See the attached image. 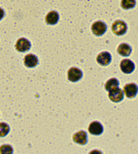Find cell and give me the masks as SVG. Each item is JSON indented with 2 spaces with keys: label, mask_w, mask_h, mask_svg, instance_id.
Returning a JSON list of instances; mask_svg holds the SVG:
<instances>
[{
  "label": "cell",
  "mask_w": 138,
  "mask_h": 154,
  "mask_svg": "<svg viewBox=\"0 0 138 154\" xmlns=\"http://www.w3.org/2000/svg\"><path fill=\"white\" fill-rule=\"evenodd\" d=\"M112 32L117 36L124 35L127 32V25L123 21H115L112 24Z\"/></svg>",
  "instance_id": "6da1fadb"
},
{
  "label": "cell",
  "mask_w": 138,
  "mask_h": 154,
  "mask_svg": "<svg viewBox=\"0 0 138 154\" xmlns=\"http://www.w3.org/2000/svg\"><path fill=\"white\" fill-rule=\"evenodd\" d=\"M108 97L110 101L114 102V103H119V102L123 101V99H124V91L122 89H120L119 88H112L109 91Z\"/></svg>",
  "instance_id": "7a4b0ae2"
},
{
  "label": "cell",
  "mask_w": 138,
  "mask_h": 154,
  "mask_svg": "<svg viewBox=\"0 0 138 154\" xmlns=\"http://www.w3.org/2000/svg\"><path fill=\"white\" fill-rule=\"evenodd\" d=\"M106 30H107V27L103 22L98 21V22H95V23L92 25V32L94 33V35H96V36L103 35L105 32H106Z\"/></svg>",
  "instance_id": "3957f363"
},
{
  "label": "cell",
  "mask_w": 138,
  "mask_h": 154,
  "mask_svg": "<svg viewBox=\"0 0 138 154\" xmlns=\"http://www.w3.org/2000/svg\"><path fill=\"white\" fill-rule=\"evenodd\" d=\"M124 95L127 98H134L138 93V86L135 83H129L124 86Z\"/></svg>",
  "instance_id": "277c9868"
},
{
  "label": "cell",
  "mask_w": 138,
  "mask_h": 154,
  "mask_svg": "<svg viewBox=\"0 0 138 154\" xmlns=\"http://www.w3.org/2000/svg\"><path fill=\"white\" fill-rule=\"evenodd\" d=\"M31 48V43L26 38H20L16 43V48L20 53H24V51H28Z\"/></svg>",
  "instance_id": "5b68a950"
},
{
  "label": "cell",
  "mask_w": 138,
  "mask_h": 154,
  "mask_svg": "<svg viewBox=\"0 0 138 154\" xmlns=\"http://www.w3.org/2000/svg\"><path fill=\"white\" fill-rule=\"evenodd\" d=\"M96 61L99 65L107 66V65H109L110 62H111V56H110V54L107 53V51H102L101 54H99L97 56Z\"/></svg>",
  "instance_id": "8992f818"
},
{
  "label": "cell",
  "mask_w": 138,
  "mask_h": 154,
  "mask_svg": "<svg viewBox=\"0 0 138 154\" xmlns=\"http://www.w3.org/2000/svg\"><path fill=\"white\" fill-rule=\"evenodd\" d=\"M120 68H121L122 72H124L125 74H130L134 71L135 65L130 60H123L121 62V65H120Z\"/></svg>",
  "instance_id": "52a82bcc"
},
{
  "label": "cell",
  "mask_w": 138,
  "mask_h": 154,
  "mask_svg": "<svg viewBox=\"0 0 138 154\" xmlns=\"http://www.w3.org/2000/svg\"><path fill=\"white\" fill-rule=\"evenodd\" d=\"M82 77V72L79 68H70L68 71V79L72 82L81 80Z\"/></svg>",
  "instance_id": "ba28073f"
},
{
  "label": "cell",
  "mask_w": 138,
  "mask_h": 154,
  "mask_svg": "<svg viewBox=\"0 0 138 154\" xmlns=\"http://www.w3.org/2000/svg\"><path fill=\"white\" fill-rule=\"evenodd\" d=\"M89 131L92 135L99 136V135H101L102 131H103V126H102V125L100 122H98V121H94V122H92L91 125H89Z\"/></svg>",
  "instance_id": "9c48e42d"
},
{
  "label": "cell",
  "mask_w": 138,
  "mask_h": 154,
  "mask_svg": "<svg viewBox=\"0 0 138 154\" xmlns=\"http://www.w3.org/2000/svg\"><path fill=\"white\" fill-rule=\"evenodd\" d=\"M24 64L26 67L28 68H34L35 66H37L38 64V59H37L36 56L34 54H27L24 59Z\"/></svg>",
  "instance_id": "30bf717a"
},
{
  "label": "cell",
  "mask_w": 138,
  "mask_h": 154,
  "mask_svg": "<svg viewBox=\"0 0 138 154\" xmlns=\"http://www.w3.org/2000/svg\"><path fill=\"white\" fill-rule=\"evenodd\" d=\"M73 141L75 143L79 144V145H86L88 142L87 134L82 131H77V133L74 134V136H73Z\"/></svg>",
  "instance_id": "8fae6325"
},
{
  "label": "cell",
  "mask_w": 138,
  "mask_h": 154,
  "mask_svg": "<svg viewBox=\"0 0 138 154\" xmlns=\"http://www.w3.org/2000/svg\"><path fill=\"white\" fill-rule=\"evenodd\" d=\"M46 22L47 25H56L59 22V14L57 11H50L46 17Z\"/></svg>",
  "instance_id": "7c38bea8"
},
{
  "label": "cell",
  "mask_w": 138,
  "mask_h": 154,
  "mask_svg": "<svg viewBox=\"0 0 138 154\" xmlns=\"http://www.w3.org/2000/svg\"><path fill=\"white\" fill-rule=\"evenodd\" d=\"M131 51H132L131 46L128 45L126 43H122L121 45H119V48H117V53L123 57H129L130 54H131Z\"/></svg>",
  "instance_id": "4fadbf2b"
},
{
  "label": "cell",
  "mask_w": 138,
  "mask_h": 154,
  "mask_svg": "<svg viewBox=\"0 0 138 154\" xmlns=\"http://www.w3.org/2000/svg\"><path fill=\"white\" fill-rule=\"evenodd\" d=\"M119 84L120 83H119V80H117V79L111 78V79H109L106 83H105V89H106L107 91H109L110 89L117 88V86H119Z\"/></svg>",
  "instance_id": "5bb4252c"
},
{
  "label": "cell",
  "mask_w": 138,
  "mask_h": 154,
  "mask_svg": "<svg viewBox=\"0 0 138 154\" xmlns=\"http://www.w3.org/2000/svg\"><path fill=\"white\" fill-rule=\"evenodd\" d=\"M136 4L135 0H122L121 1V5L124 9H130L133 8Z\"/></svg>",
  "instance_id": "9a60e30c"
},
{
  "label": "cell",
  "mask_w": 138,
  "mask_h": 154,
  "mask_svg": "<svg viewBox=\"0 0 138 154\" xmlns=\"http://www.w3.org/2000/svg\"><path fill=\"white\" fill-rule=\"evenodd\" d=\"M9 133V125L4 122H0V137L3 138Z\"/></svg>",
  "instance_id": "2e32d148"
},
{
  "label": "cell",
  "mask_w": 138,
  "mask_h": 154,
  "mask_svg": "<svg viewBox=\"0 0 138 154\" xmlns=\"http://www.w3.org/2000/svg\"><path fill=\"white\" fill-rule=\"evenodd\" d=\"M0 153H12V148L8 145H3L0 147Z\"/></svg>",
  "instance_id": "e0dca14e"
},
{
  "label": "cell",
  "mask_w": 138,
  "mask_h": 154,
  "mask_svg": "<svg viewBox=\"0 0 138 154\" xmlns=\"http://www.w3.org/2000/svg\"><path fill=\"white\" fill-rule=\"evenodd\" d=\"M4 18V11L2 8H0V21Z\"/></svg>",
  "instance_id": "ac0fdd59"
}]
</instances>
